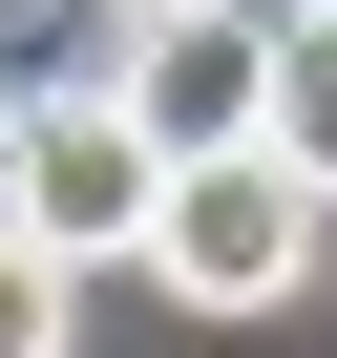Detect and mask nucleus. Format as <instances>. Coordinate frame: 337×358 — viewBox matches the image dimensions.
Returning a JSON list of instances; mask_svg holds the SVG:
<instances>
[{
    "label": "nucleus",
    "instance_id": "f03ea898",
    "mask_svg": "<svg viewBox=\"0 0 337 358\" xmlns=\"http://www.w3.org/2000/svg\"><path fill=\"white\" fill-rule=\"evenodd\" d=\"M0 211H22L43 253H148V211H168V127L127 106V85H22L0 106Z\"/></svg>",
    "mask_w": 337,
    "mask_h": 358
},
{
    "label": "nucleus",
    "instance_id": "20e7f679",
    "mask_svg": "<svg viewBox=\"0 0 337 358\" xmlns=\"http://www.w3.org/2000/svg\"><path fill=\"white\" fill-rule=\"evenodd\" d=\"M64 337H85V253H43L0 211V358H64Z\"/></svg>",
    "mask_w": 337,
    "mask_h": 358
},
{
    "label": "nucleus",
    "instance_id": "423d86ee",
    "mask_svg": "<svg viewBox=\"0 0 337 358\" xmlns=\"http://www.w3.org/2000/svg\"><path fill=\"white\" fill-rule=\"evenodd\" d=\"M64 22H106V43H127V22H148V0H64Z\"/></svg>",
    "mask_w": 337,
    "mask_h": 358
},
{
    "label": "nucleus",
    "instance_id": "7ed1b4c3",
    "mask_svg": "<svg viewBox=\"0 0 337 358\" xmlns=\"http://www.w3.org/2000/svg\"><path fill=\"white\" fill-rule=\"evenodd\" d=\"M274 64H295V22H253V0H148V22L106 43V85L168 127V169L190 148H253L274 127Z\"/></svg>",
    "mask_w": 337,
    "mask_h": 358
},
{
    "label": "nucleus",
    "instance_id": "39448f33",
    "mask_svg": "<svg viewBox=\"0 0 337 358\" xmlns=\"http://www.w3.org/2000/svg\"><path fill=\"white\" fill-rule=\"evenodd\" d=\"M274 148L337 190V0H316V22H295V64H274Z\"/></svg>",
    "mask_w": 337,
    "mask_h": 358
},
{
    "label": "nucleus",
    "instance_id": "f257e3e1",
    "mask_svg": "<svg viewBox=\"0 0 337 358\" xmlns=\"http://www.w3.org/2000/svg\"><path fill=\"white\" fill-rule=\"evenodd\" d=\"M337 253V190L253 127V148H190L168 169V211H148V295H190V316H295V274Z\"/></svg>",
    "mask_w": 337,
    "mask_h": 358
}]
</instances>
